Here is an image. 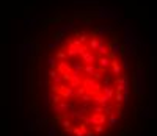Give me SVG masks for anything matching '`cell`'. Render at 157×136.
Wrapping results in <instances>:
<instances>
[{"instance_id": "7a4b0ae2", "label": "cell", "mask_w": 157, "mask_h": 136, "mask_svg": "<svg viewBox=\"0 0 157 136\" xmlns=\"http://www.w3.org/2000/svg\"><path fill=\"white\" fill-rule=\"evenodd\" d=\"M110 63H112V58H110L108 55H104L99 58V66L102 67V69H105V67L110 66Z\"/></svg>"}, {"instance_id": "5b68a950", "label": "cell", "mask_w": 157, "mask_h": 136, "mask_svg": "<svg viewBox=\"0 0 157 136\" xmlns=\"http://www.w3.org/2000/svg\"><path fill=\"white\" fill-rule=\"evenodd\" d=\"M85 72H86L88 75H93L94 72H96V69H94L93 64H86V66H85Z\"/></svg>"}, {"instance_id": "6da1fadb", "label": "cell", "mask_w": 157, "mask_h": 136, "mask_svg": "<svg viewBox=\"0 0 157 136\" xmlns=\"http://www.w3.org/2000/svg\"><path fill=\"white\" fill-rule=\"evenodd\" d=\"M80 58H82V63H85V64H93V63L96 61V56L91 52H88V50L82 53Z\"/></svg>"}, {"instance_id": "3957f363", "label": "cell", "mask_w": 157, "mask_h": 136, "mask_svg": "<svg viewBox=\"0 0 157 136\" xmlns=\"http://www.w3.org/2000/svg\"><path fill=\"white\" fill-rule=\"evenodd\" d=\"M98 45H99V38H93L90 41V49H91V50H96Z\"/></svg>"}, {"instance_id": "8992f818", "label": "cell", "mask_w": 157, "mask_h": 136, "mask_svg": "<svg viewBox=\"0 0 157 136\" xmlns=\"http://www.w3.org/2000/svg\"><path fill=\"white\" fill-rule=\"evenodd\" d=\"M93 128H94L96 133H101V131H104V127H102V125H94Z\"/></svg>"}, {"instance_id": "277c9868", "label": "cell", "mask_w": 157, "mask_h": 136, "mask_svg": "<svg viewBox=\"0 0 157 136\" xmlns=\"http://www.w3.org/2000/svg\"><path fill=\"white\" fill-rule=\"evenodd\" d=\"M116 122H118V117H116V114H115V113L108 116V125H110V127H113L115 124H116Z\"/></svg>"}]
</instances>
